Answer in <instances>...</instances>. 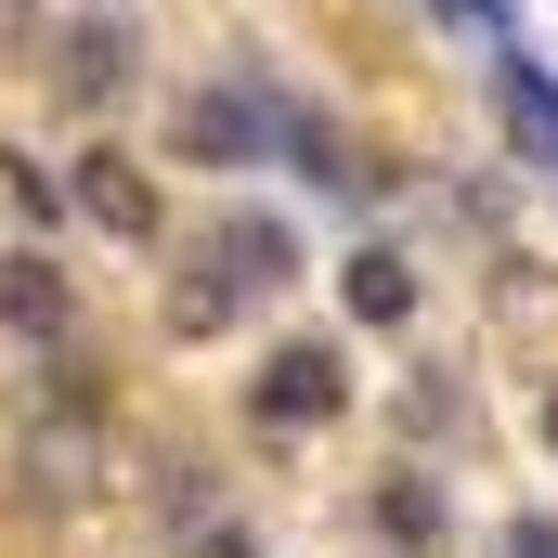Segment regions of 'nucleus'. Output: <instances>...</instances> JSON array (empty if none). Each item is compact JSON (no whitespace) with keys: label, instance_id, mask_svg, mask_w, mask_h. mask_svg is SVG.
Instances as JSON below:
<instances>
[{"label":"nucleus","instance_id":"4","mask_svg":"<svg viewBox=\"0 0 558 558\" xmlns=\"http://www.w3.org/2000/svg\"><path fill=\"white\" fill-rule=\"evenodd\" d=\"M0 325H13V338H39V351H52V338H65V325H78V286L52 274V260H39V247H13V260H0Z\"/></svg>","mask_w":558,"mask_h":558},{"label":"nucleus","instance_id":"1","mask_svg":"<svg viewBox=\"0 0 558 558\" xmlns=\"http://www.w3.org/2000/svg\"><path fill=\"white\" fill-rule=\"evenodd\" d=\"M247 416H260V428H325V416H351V351H338V338H286L274 364L247 377Z\"/></svg>","mask_w":558,"mask_h":558},{"label":"nucleus","instance_id":"7","mask_svg":"<svg viewBox=\"0 0 558 558\" xmlns=\"http://www.w3.org/2000/svg\"><path fill=\"white\" fill-rule=\"evenodd\" d=\"M364 520H377V533H390V546H403V558H428V546H441V533H454V494L403 468V481H377V507H364Z\"/></svg>","mask_w":558,"mask_h":558},{"label":"nucleus","instance_id":"5","mask_svg":"<svg viewBox=\"0 0 558 558\" xmlns=\"http://www.w3.org/2000/svg\"><path fill=\"white\" fill-rule=\"evenodd\" d=\"M221 260H234V286L247 299H274V286H299V234H286L274 208H221V234H208Z\"/></svg>","mask_w":558,"mask_h":558},{"label":"nucleus","instance_id":"8","mask_svg":"<svg viewBox=\"0 0 558 558\" xmlns=\"http://www.w3.org/2000/svg\"><path fill=\"white\" fill-rule=\"evenodd\" d=\"M118 78H131V26H118V13H78V26H65V92L105 105Z\"/></svg>","mask_w":558,"mask_h":558},{"label":"nucleus","instance_id":"11","mask_svg":"<svg viewBox=\"0 0 558 558\" xmlns=\"http://www.w3.org/2000/svg\"><path fill=\"white\" fill-rule=\"evenodd\" d=\"M494 558H558V520H546V507H520V520L494 533Z\"/></svg>","mask_w":558,"mask_h":558},{"label":"nucleus","instance_id":"12","mask_svg":"<svg viewBox=\"0 0 558 558\" xmlns=\"http://www.w3.org/2000/svg\"><path fill=\"white\" fill-rule=\"evenodd\" d=\"M182 558H274V546H260L247 520H208V533H195V546H182Z\"/></svg>","mask_w":558,"mask_h":558},{"label":"nucleus","instance_id":"6","mask_svg":"<svg viewBox=\"0 0 558 558\" xmlns=\"http://www.w3.org/2000/svg\"><path fill=\"white\" fill-rule=\"evenodd\" d=\"M338 299H351V325H416V260L403 247H351Z\"/></svg>","mask_w":558,"mask_h":558},{"label":"nucleus","instance_id":"14","mask_svg":"<svg viewBox=\"0 0 558 558\" xmlns=\"http://www.w3.org/2000/svg\"><path fill=\"white\" fill-rule=\"evenodd\" d=\"M546 441H558V390H546Z\"/></svg>","mask_w":558,"mask_h":558},{"label":"nucleus","instance_id":"9","mask_svg":"<svg viewBox=\"0 0 558 558\" xmlns=\"http://www.w3.org/2000/svg\"><path fill=\"white\" fill-rule=\"evenodd\" d=\"M234 299H247V286H234V260H221V247H208V260H195V274L169 286V325H182V338H221V325H234Z\"/></svg>","mask_w":558,"mask_h":558},{"label":"nucleus","instance_id":"13","mask_svg":"<svg viewBox=\"0 0 558 558\" xmlns=\"http://www.w3.org/2000/svg\"><path fill=\"white\" fill-rule=\"evenodd\" d=\"M441 13H468V26H507V0H441Z\"/></svg>","mask_w":558,"mask_h":558},{"label":"nucleus","instance_id":"10","mask_svg":"<svg viewBox=\"0 0 558 558\" xmlns=\"http://www.w3.org/2000/svg\"><path fill=\"white\" fill-rule=\"evenodd\" d=\"M507 131L558 169V92H546V65H520V52H507Z\"/></svg>","mask_w":558,"mask_h":558},{"label":"nucleus","instance_id":"2","mask_svg":"<svg viewBox=\"0 0 558 558\" xmlns=\"http://www.w3.org/2000/svg\"><path fill=\"white\" fill-rule=\"evenodd\" d=\"M169 143H182L195 169H260V156H274V92H247V78H221V92H182Z\"/></svg>","mask_w":558,"mask_h":558},{"label":"nucleus","instance_id":"3","mask_svg":"<svg viewBox=\"0 0 558 558\" xmlns=\"http://www.w3.org/2000/svg\"><path fill=\"white\" fill-rule=\"evenodd\" d=\"M65 208H78V221H105L118 247H156V182H143L131 156H105V143L78 156V182H65Z\"/></svg>","mask_w":558,"mask_h":558}]
</instances>
